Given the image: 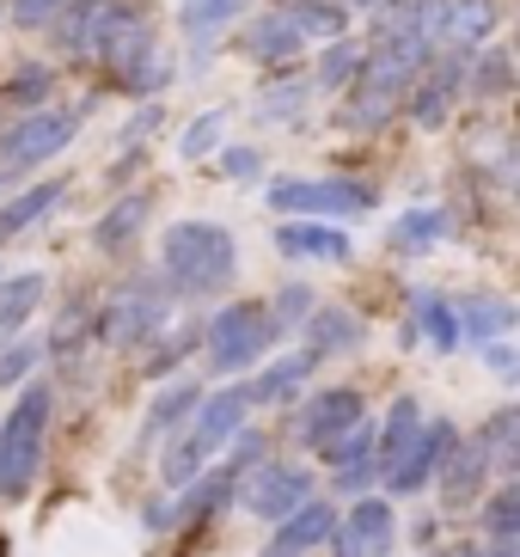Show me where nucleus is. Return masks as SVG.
<instances>
[{
	"instance_id": "obj_35",
	"label": "nucleus",
	"mask_w": 520,
	"mask_h": 557,
	"mask_svg": "<svg viewBox=\"0 0 520 557\" xmlns=\"http://www.w3.org/2000/svg\"><path fill=\"white\" fill-rule=\"evenodd\" d=\"M239 7L245 0H184V32L190 37H214L221 32V25H233V18H239Z\"/></svg>"
},
{
	"instance_id": "obj_42",
	"label": "nucleus",
	"mask_w": 520,
	"mask_h": 557,
	"mask_svg": "<svg viewBox=\"0 0 520 557\" xmlns=\"http://www.w3.org/2000/svg\"><path fill=\"white\" fill-rule=\"evenodd\" d=\"M49 86H55V74H49V67H25V74H13V81H7V99L32 104V99H49Z\"/></svg>"
},
{
	"instance_id": "obj_12",
	"label": "nucleus",
	"mask_w": 520,
	"mask_h": 557,
	"mask_svg": "<svg viewBox=\"0 0 520 557\" xmlns=\"http://www.w3.org/2000/svg\"><path fill=\"white\" fill-rule=\"evenodd\" d=\"M454 442H459V429L447 423V417H441V423H423V435L410 442V454L398 459L392 472H380V478H386V491H392V496H417L429 478L441 472V459L454 454Z\"/></svg>"
},
{
	"instance_id": "obj_32",
	"label": "nucleus",
	"mask_w": 520,
	"mask_h": 557,
	"mask_svg": "<svg viewBox=\"0 0 520 557\" xmlns=\"http://www.w3.org/2000/svg\"><path fill=\"white\" fill-rule=\"evenodd\" d=\"M417 319H423V331H429V344L447 356V349H459V312H454V300H441V295H417Z\"/></svg>"
},
{
	"instance_id": "obj_20",
	"label": "nucleus",
	"mask_w": 520,
	"mask_h": 557,
	"mask_svg": "<svg viewBox=\"0 0 520 557\" xmlns=\"http://www.w3.org/2000/svg\"><path fill=\"white\" fill-rule=\"evenodd\" d=\"M276 251H282V258L343 263V258H349V239H343L337 227H319V221H282V227H276Z\"/></svg>"
},
{
	"instance_id": "obj_6",
	"label": "nucleus",
	"mask_w": 520,
	"mask_h": 557,
	"mask_svg": "<svg viewBox=\"0 0 520 557\" xmlns=\"http://www.w3.org/2000/svg\"><path fill=\"white\" fill-rule=\"evenodd\" d=\"M270 209L288 214V221H307V214H361V209H374V184H361V178H276L270 184Z\"/></svg>"
},
{
	"instance_id": "obj_50",
	"label": "nucleus",
	"mask_w": 520,
	"mask_h": 557,
	"mask_svg": "<svg viewBox=\"0 0 520 557\" xmlns=\"http://www.w3.org/2000/svg\"><path fill=\"white\" fill-rule=\"evenodd\" d=\"M288 7H294V0H288Z\"/></svg>"
},
{
	"instance_id": "obj_22",
	"label": "nucleus",
	"mask_w": 520,
	"mask_h": 557,
	"mask_svg": "<svg viewBox=\"0 0 520 557\" xmlns=\"http://www.w3.org/2000/svg\"><path fill=\"white\" fill-rule=\"evenodd\" d=\"M312 368H319L312 349H300V356H276L258 380H251V405H288V398H300V386H307Z\"/></svg>"
},
{
	"instance_id": "obj_43",
	"label": "nucleus",
	"mask_w": 520,
	"mask_h": 557,
	"mask_svg": "<svg viewBox=\"0 0 520 557\" xmlns=\"http://www.w3.org/2000/svg\"><path fill=\"white\" fill-rule=\"evenodd\" d=\"M221 172L233 184H251V178H263V153L258 148H221Z\"/></svg>"
},
{
	"instance_id": "obj_11",
	"label": "nucleus",
	"mask_w": 520,
	"mask_h": 557,
	"mask_svg": "<svg viewBox=\"0 0 520 557\" xmlns=\"http://www.w3.org/2000/svg\"><path fill=\"white\" fill-rule=\"evenodd\" d=\"M361 417H368L361 393H349V386H331V393H319V398H307V405H300V417H294V435H300V447L325 454V447L343 442V435H349Z\"/></svg>"
},
{
	"instance_id": "obj_24",
	"label": "nucleus",
	"mask_w": 520,
	"mask_h": 557,
	"mask_svg": "<svg viewBox=\"0 0 520 557\" xmlns=\"http://www.w3.org/2000/svg\"><path fill=\"white\" fill-rule=\"evenodd\" d=\"M44 295H49L44 270H18V276L0 282V337H13V331L25 325L37 307H44Z\"/></svg>"
},
{
	"instance_id": "obj_47",
	"label": "nucleus",
	"mask_w": 520,
	"mask_h": 557,
	"mask_svg": "<svg viewBox=\"0 0 520 557\" xmlns=\"http://www.w3.org/2000/svg\"><path fill=\"white\" fill-rule=\"evenodd\" d=\"M343 7H356V13H374L380 0H343Z\"/></svg>"
},
{
	"instance_id": "obj_39",
	"label": "nucleus",
	"mask_w": 520,
	"mask_h": 557,
	"mask_svg": "<svg viewBox=\"0 0 520 557\" xmlns=\"http://www.w3.org/2000/svg\"><path fill=\"white\" fill-rule=\"evenodd\" d=\"M221 129H227V111H209V116H196L190 129H184V153L190 160H202V153L221 148Z\"/></svg>"
},
{
	"instance_id": "obj_4",
	"label": "nucleus",
	"mask_w": 520,
	"mask_h": 557,
	"mask_svg": "<svg viewBox=\"0 0 520 557\" xmlns=\"http://www.w3.org/2000/svg\"><path fill=\"white\" fill-rule=\"evenodd\" d=\"M49 417H55V393L49 386H25L13 410L0 417V503H25L37 484L49 447Z\"/></svg>"
},
{
	"instance_id": "obj_18",
	"label": "nucleus",
	"mask_w": 520,
	"mask_h": 557,
	"mask_svg": "<svg viewBox=\"0 0 520 557\" xmlns=\"http://www.w3.org/2000/svg\"><path fill=\"white\" fill-rule=\"evenodd\" d=\"M361 337H368L361 312H349V307H312V319H307V349H312L319 361L361 349Z\"/></svg>"
},
{
	"instance_id": "obj_21",
	"label": "nucleus",
	"mask_w": 520,
	"mask_h": 557,
	"mask_svg": "<svg viewBox=\"0 0 520 557\" xmlns=\"http://www.w3.org/2000/svg\"><path fill=\"white\" fill-rule=\"evenodd\" d=\"M147 209H153V202H147L141 190H129V197H116L111 209L98 214L92 246H98V251H111V258H116V251H129V246H135V233L147 227Z\"/></svg>"
},
{
	"instance_id": "obj_9",
	"label": "nucleus",
	"mask_w": 520,
	"mask_h": 557,
	"mask_svg": "<svg viewBox=\"0 0 520 557\" xmlns=\"http://www.w3.org/2000/svg\"><path fill=\"white\" fill-rule=\"evenodd\" d=\"M81 129V111H25L13 129H0V165L7 172H25V165H44L49 153H62Z\"/></svg>"
},
{
	"instance_id": "obj_37",
	"label": "nucleus",
	"mask_w": 520,
	"mask_h": 557,
	"mask_svg": "<svg viewBox=\"0 0 520 557\" xmlns=\"http://www.w3.org/2000/svg\"><path fill=\"white\" fill-rule=\"evenodd\" d=\"M459 325L472 331V337H496V331L515 325V307H503V300H478V307L459 312Z\"/></svg>"
},
{
	"instance_id": "obj_2",
	"label": "nucleus",
	"mask_w": 520,
	"mask_h": 557,
	"mask_svg": "<svg viewBox=\"0 0 520 557\" xmlns=\"http://www.w3.org/2000/svg\"><path fill=\"white\" fill-rule=\"evenodd\" d=\"M160 270L178 295H196V300L221 295L233 270H239V246H233V233L221 221H178L160 239Z\"/></svg>"
},
{
	"instance_id": "obj_10",
	"label": "nucleus",
	"mask_w": 520,
	"mask_h": 557,
	"mask_svg": "<svg viewBox=\"0 0 520 557\" xmlns=\"http://www.w3.org/2000/svg\"><path fill=\"white\" fill-rule=\"evenodd\" d=\"M300 503H312V472L294 459H258L245 478V508L258 521H288Z\"/></svg>"
},
{
	"instance_id": "obj_17",
	"label": "nucleus",
	"mask_w": 520,
	"mask_h": 557,
	"mask_svg": "<svg viewBox=\"0 0 520 557\" xmlns=\"http://www.w3.org/2000/svg\"><path fill=\"white\" fill-rule=\"evenodd\" d=\"M490 478V454L484 442H454V454L441 459V503L447 508H466Z\"/></svg>"
},
{
	"instance_id": "obj_31",
	"label": "nucleus",
	"mask_w": 520,
	"mask_h": 557,
	"mask_svg": "<svg viewBox=\"0 0 520 557\" xmlns=\"http://www.w3.org/2000/svg\"><path fill=\"white\" fill-rule=\"evenodd\" d=\"M300 104H307V81H300L294 67H276V81L258 92V111L270 116V123H288V116H300Z\"/></svg>"
},
{
	"instance_id": "obj_23",
	"label": "nucleus",
	"mask_w": 520,
	"mask_h": 557,
	"mask_svg": "<svg viewBox=\"0 0 520 557\" xmlns=\"http://www.w3.org/2000/svg\"><path fill=\"white\" fill-rule=\"evenodd\" d=\"M490 32H496V0H454L447 7V32H441V44L459 55H472L490 44Z\"/></svg>"
},
{
	"instance_id": "obj_28",
	"label": "nucleus",
	"mask_w": 520,
	"mask_h": 557,
	"mask_svg": "<svg viewBox=\"0 0 520 557\" xmlns=\"http://www.w3.org/2000/svg\"><path fill=\"white\" fill-rule=\"evenodd\" d=\"M441 233H447V209H410V214H398V221H392V251L423 258Z\"/></svg>"
},
{
	"instance_id": "obj_14",
	"label": "nucleus",
	"mask_w": 520,
	"mask_h": 557,
	"mask_svg": "<svg viewBox=\"0 0 520 557\" xmlns=\"http://www.w3.org/2000/svg\"><path fill=\"white\" fill-rule=\"evenodd\" d=\"M239 50L251 55L258 67H294V55L307 50V37H300V25H294V13H258V18H245V32H239Z\"/></svg>"
},
{
	"instance_id": "obj_15",
	"label": "nucleus",
	"mask_w": 520,
	"mask_h": 557,
	"mask_svg": "<svg viewBox=\"0 0 520 557\" xmlns=\"http://www.w3.org/2000/svg\"><path fill=\"white\" fill-rule=\"evenodd\" d=\"M392 533H398L392 503L361 496V503L343 515V533H331V540H337V557H386L392 552Z\"/></svg>"
},
{
	"instance_id": "obj_27",
	"label": "nucleus",
	"mask_w": 520,
	"mask_h": 557,
	"mask_svg": "<svg viewBox=\"0 0 520 557\" xmlns=\"http://www.w3.org/2000/svg\"><path fill=\"white\" fill-rule=\"evenodd\" d=\"M478 442H484L490 466H503V472H520V405L490 410V423L478 429Z\"/></svg>"
},
{
	"instance_id": "obj_30",
	"label": "nucleus",
	"mask_w": 520,
	"mask_h": 557,
	"mask_svg": "<svg viewBox=\"0 0 520 557\" xmlns=\"http://www.w3.org/2000/svg\"><path fill=\"white\" fill-rule=\"evenodd\" d=\"M196 405H202V386L196 380H184V386H165L160 405L147 410V423H141V442L147 435H165L172 423H184V417H196Z\"/></svg>"
},
{
	"instance_id": "obj_25",
	"label": "nucleus",
	"mask_w": 520,
	"mask_h": 557,
	"mask_svg": "<svg viewBox=\"0 0 520 557\" xmlns=\"http://www.w3.org/2000/svg\"><path fill=\"white\" fill-rule=\"evenodd\" d=\"M67 184L62 178H49V184H32V190H18V197L0 202V239H18V233L32 227V221H44L55 202H62Z\"/></svg>"
},
{
	"instance_id": "obj_49",
	"label": "nucleus",
	"mask_w": 520,
	"mask_h": 557,
	"mask_svg": "<svg viewBox=\"0 0 520 557\" xmlns=\"http://www.w3.org/2000/svg\"><path fill=\"white\" fill-rule=\"evenodd\" d=\"M0 13H7V0H0Z\"/></svg>"
},
{
	"instance_id": "obj_48",
	"label": "nucleus",
	"mask_w": 520,
	"mask_h": 557,
	"mask_svg": "<svg viewBox=\"0 0 520 557\" xmlns=\"http://www.w3.org/2000/svg\"><path fill=\"white\" fill-rule=\"evenodd\" d=\"M263 557H282V552H263Z\"/></svg>"
},
{
	"instance_id": "obj_19",
	"label": "nucleus",
	"mask_w": 520,
	"mask_h": 557,
	"mask_svg": "<svg viewBox=\"0 0 520 557\" xmlns=\"http://www.w3.org/2000/svg\"><path fill=\"white\" fill-rule=\"evenodd\" d=\"M331 533H337V508L312 496V503L294 508L288 521H276V552L300 557V552H312V545H331Z\"/></svg>"
},
{
	"instance_id": "obj_34",
	"label": "nucleus",
	"mask_w": 520,
	"mask_h": 557,
	"mask_svg": "<svg viewBox=\"0 0 520 557\" xmlns=\"http://www.w3.org/2000/svg\"><path fill=\"white\" fill-rule=\"evenodd\" d=\"M294 25H300V37H343V25H349V7H331V0H294L288 7Z\"/></svg>"
},
{
	"instance_id": "obj_29",
	"label": "nucleus",
	"mask_w": 520,
	"mask_h": 557,
	"mask_svg": "<svg viewBox=\"0 0 520 557\" xmlns=\"http://www.w3.org/2000/svg\"><path fill=\"white\" fill-rule=\"evenodd\" d=\"M361 67H368V50H361V44H349V37H331L325 50H319V86L349 92V86L361 81Z\"/></svg>"
},
{
	"instance_id": "obj_38",
	"label": "nucleus",
	"mask_w": 520,
	"mask_h": 557,
	"mask_svg": "<svg viewBox=\"0 0 520 557\" xmlns=\"http://www.w3.org/2000/svg\"><path fill=\"white\" fill-rule=\"evenodd\" d=\"M484 527L496 533V540H508V533H520V484H508L503 496H490V508H484Z\"/></svg>"
},
{
	"instance_id": "obj_8",
	"label": "nucleus",
	"mask_w": 520,
	"mask_h": 557,
	"mask_svg": "<svg viewBox=\"0 0 520 557\" xmlns=\"http://www.w3.org/2000/svg\"><path fill=\"white\" fill-rule=\"evenodd\" d=\"M165 325V300L153 282H123L111 300H104V312H98V337L111 349H135V344H153Z\"/></svg>"
},
{
	"instance_id": "obj_40",
	"label": "nucleus",
	"mask_w": 520,
	"mask_h": 557,
	"mask_svg": "<svg viewBox=\"0 0 520 557\" xmlns=\"http://www.w3.org/2000/svg\"><path fill=\"white\" fill-rule=\"evenodd\" d=\"M67 7H74V0H7V13H13L25 32H44V25H55Z\"/></svg>"
},
{
	"instance_id": "obj_16",
	"label": "nucleus",
	"mask_w": 520,
	"mask_h": 557,
	"mask_svg": "<svg viewBox=\"0 0 520 557\" xmlns=\"http://www.w3.org/2000/svg\"><path fill=\"white\" fill-rule=\"evenodd\" d=\"M447 7L454 0H380V37H423V44H441L447 32Z\"/></svg>"
},
{
	"instance_id": "obj_7",
	"label": "nucleus",
	"mask_w": 520,
	"mask_h": 557,
	"mask_svg": "<svg viewBox=\"0 0 520 557\" xmlns=\"http://www.w3.org/2000/svg\"><path fill=\"white\" fill-rule=\"evenodd\" d=\"M86 55H92L111 81H123L135 62H147V55H153V25H147L135 7L104 0V7H98V25H92V50H86Z\"/></svg>"
},
{
	"instance_id": "obj_33",
	"label": "nucleus",
	"mask_w": 520,
	"mask_h": 557,
	"mask_svg": "<svg viewBox=\"0 0 520 557\" xmlns=\"http://www.w3.org/2000/svg\"><path fill=\"white\" fill-rule=\"evenodd\" d=\"M508 92H515V62H508L503 50L478 55V62H472V99L496 104V99H508Z\"/></svg>"
},
{
	"instance_id": "obj_46",
	"label": "nucleus",
	"mask_w": 520,
	"mask_h": 557,
	"mask_svg": "<svg viewBox=\"0 0 520 557\" xmlns=\"http://www.w3.org/2000/svg\"><path fill=\"white\" fill-rule=\"evenodd\" d=\"M7 190H13V172H7V165H0V202H7Z\"/></svg>"
},
{
	"instance_id": "obj_26",
	"label": "nucleus",
	"mask_w": 520,
	"mask_h": 557,
	"mask_svg": "<svg viewBox=\"0 0 520 557\" xmlns=\"http://www.w3.org/2000/svg\"><path fill=\"white\" fill-rule=\"evenodd\" d=\"M417 435H423L417 398H398V405H392V417L380 423V442H374V466H380V472H392V466L410 454V442H417Z\"/></svg>"
},
{
	"instance_id": "obj_1",
	"label": "nucleus",
	"mask_w": 520,
	"mask_h": 557,
	"mask_svg": "<svg viewBox=\"0 0 520 557\" xmlns=\"http://www.w3.org/2000/svg\"><path fill=\"white\" fill-rule=\"evenodd\" d=\"M429 55H435V44H423V37H380L374 50H368L361 81L349 86L343 123H349V129H380V123L410 99V86H417V74L429 67Z\"/></svg>"
},
{
	"instance_id": "obj_45",
	"label": "nucleus",
	"mask_w": 520,
	"mask_h": 557,
	"mask_svg": "<svg viewBox=\"0 0 520 557\" xmlns=\"http://www.w3.org/2000/svg\"><path fill=\"white\" fill-rule=\"evenodd\" d=\"M153 129H160V104H147V111L129 116V141H135V135H153Z\"/></svg>"
},
{
	"instance_id": "obj_13",
	"label": "nucleus",
	"mask_w": 520,
	"mask_h": 557,
	"mask_svg": "<svg viewBox=\"0 0 520 557\" xmlns=\"http://www.w3.org/2000/svg\"><path fill=\"white\" fill-rule=\"evenodd\" d=\"M459 86H466V55H447L441 67H423L417 86H410V99H405L410 123H417V129H441L459 104Z\"/></svg>"
},
{
	"instance_id": "obj_3",
	"label": "nucleus",
	"mask_w": 520,
	"mask_h": 557,
	"mask_svg": "<svg viewBox=\"0 0 520 557\" xmlns=\"http://www.w3.org/2000/svg\"><path fill=\"white\" fill-rule=\"evenodd\" d=\"M245 410H251V380H245V386H227V393H214V398H202L196 417H190V429L160 454L165 484H190V478L209 472V459L221 454V447H233V435L245 429Z\"/></svg>"
},
{
	"instance_id": "obj_41",
	"label": "nucleus",
	"mask_w": 520,
	"mask_h": 557,
	"mask_svg": "<svg viewBox=\"0 0 520 557\" xmlns=\"http://www.w3.org/2000/svg\"><path fill=\"white\" fill-rule=\"evenodd\" d=\"M270 312H276V325H282V331L307 325V319H312V288H300V282H294V288H282Z\"/></svg>"
},
{
	"instance_id": "obj_44",
	"label": "nucleus",
	"mask_w": 520,
	"mask_h": 557,
	"mask_svg": "<svg viewBox=\"0 0 520 557\" xmlns=\"http://www.w3.org/2000/svg\"><path fill=\"white\" fill-rule=\"evenodd\" d=\"M37 361V344H7V356H0V386H18V380L32 374Z\"/></svg>"
},
{
	"instance_id": "obj_36",
	"label": "nucleus",
	"mask_w": 520,
	"mask_h": 557,
	"mask_svg": "<svg viewBox=\"0 0 520 557\" xmlns=\"http://www.w3.org/2000/svg\"><path fill=\"white\" fill-rule=\"evenodd\" d=\"M190 349H196V325H178V331H165V337H153V344H147L141 368H147V374H172Z\"/></svg>"
},
{
	"instance_id": "obj_5",
	"label": "nucleus",
	"mask_w": 520,
	"mask_h": 557,
	"mask_svg": "<svg viewBox=\"0 0 520 557\" xmlns=\"http://www.w3.org/2000/svg\"><path fill=\"white\" fill-rule=\"evenodd\" d=\"M276 337H282V325L263 300H233V307H221L209 319V331H202L214 374H245V368H258L263 349L276 344Z\"/></svg>"
}]
</instances>
